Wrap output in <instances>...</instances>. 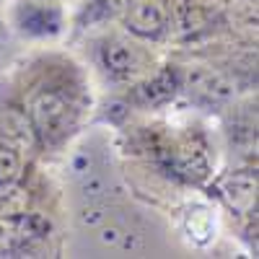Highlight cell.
<instances>
[{"label":"cell","instance_id":"cell-1","mask_svg":"<svg viewBox=\"0 0 259 259\" xmlns=\"http://www.w3.org/2000/svg\"><path fill=\"white\" fill-rule=\"evenodd\" d=\"M29 122L41 145H52L73 124V106L60 91H39L29 101Z\"/></svg>","mask_w":259,"mask_h":259},{"label":"cell","instance_id":"cell-2","mask_svg":"<svg viewBox=\"0 0 259 259\" xmlns=\"http://www.w3.org/2000/svg\"><path fill=\"white\" fill-rule=\"evenodd\" d=\"M122 16L124 29L140 39H161L171 29V11L166 0H133Z\"/></svg>","mask_w":259,"mask_h":259},{"label":"cell","instance_id":"cell-3","mask_svg":"<svg viewBox=\"0 0 259 259\" xmlns=\"http://www.w3.org/2000/svg\"><path fill=\"white\" fill-rule=\"evenodd\" d=\"M101 62L114 78H135L145 68L140 47L122 36H112L101 45Z\"/></svg>","mask_w":259,"mask_h":259},{"label":"cell","instance_id":"cell-4","mask_svg":"<svg viewBox=\"0 0 259 259\" xmlns=\"http://www.w3.org/2000/svg\"><path fill=\"white\" fill-rule=\"evenodd\" d=\"M221 197L236 212H249L256 205V174H233L223 182Z\"/></svg>","mask_w":259,"mask_h":259},{"label":"cell","instance_id":"cell-5","mask_svg":"<svg viewBox=\"0 0 259 259\" xmlns=\"http://www.w3.org/2000/svg\"><path fill=\"white\" fill-rule=\"evenodd\" d=\"M177 89H179L177 73H174V70H161V73H156L150 80H145V83L140 85L138 94H140V101H143V104L158 106V104H166L171 96H174Z\"/></svg>","mask_w":259,"mask_h":259},{"label":"cell","instance_id":"cell-6","mask_svg":"<svg viewBox=\"0 0 259 259\" xmlns=\"http://www.w3.org/2000/svg\"><path fill=\"white\" fill-rule=\"evenodd\" d=\"M192 89L194 94H200L205 96L207 101H226L231 99V83L223 80V75L218 73H210V70H200V73H194L192 75Z\"/></svg>","mask_w":259,"mask_h":259},{"label":"cell","instance_id":"cell-7","mask_svg":"<svg viewBox=\"0 0 259 259\" xmlns=\"http://www.w3.org/2000/svg\"><path fill=\"white\" fill-rule=\"evenodd\" d=\"M21 174V156L13 148L0 145V187H11Z\"/></svg>","mask_w":259,"mask_h":259},{"label":"cell","instance_id":"cell-8","mask_svg":"<svg viewBox=\"0 0 259 259\" xmlns=\"http://www.w3.org/2000/svg\"><path fill=\"white\" fill-rule=\"evenodd\" d=\"M133 3V0H94L91 3V11H94V16H101V18H106V16H119V13H124V8Z\"/></svg>","mask_w":259,"mask_h":259}]
</instances>
